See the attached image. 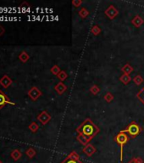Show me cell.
Returning a JSON list of instances; mask_svg holds the SVG:
<instances>
[{"instance_id": "6da1fadb", "label": "cell", "mask_w": 144, "mask_h": 163, "mask_svg": "<svg viewBox=\"0 0 144 163\" xmlns=\"http://www.w3.org/2000/svg\"><path fill=\"white\" fill-rule=\"evenodd\" d=\"M77 132L78 133V134L85 135L86 137H89V138L93 139V137H95L98 134L99 128L93 122L92 120L86 119L81 124L77 127Z\"/></svg>"}, {"instance_id": "7a4b0ae2", "label": "cell", "mask_w": 144, "mask_h": 163, "mask_svg": "<svg viewBox=\"0 0 144 163\" xmlns=\"http://www.w3.org/2000/svg\"><path fill=\"white\" fill-rule=\"evenodd\" d=\"M130 138L128 134L123 131H120L118 134L116 135V137L115 138V141L116 142V144H118L120 145V161H123V148L125 146L126 143L129 141Z\"/></svg>"}, {"instance_id": "3957f363", "label": "cell", "mask_w": 144, "mask_h": 163, "mask_svg": "<svg viewBox=\"0 0 144 163\" xmlns=\"http://www.w3.org/2000/svg\"><path fill=\"white\" fill-rule=\"evenodd\" d=\"M124 132L128 134L130 139H134L136 136L139 135L140 132H141V128H140L139 125L137 124L136 122H132L126 127V129L124 130Z\"/></svg>"}, {"instance_id": "277c9868", "label": "cell", "mask_w": 144, "mask_h": 163, "mask_svg": "<svg viewBox=\"0 0 144 163\" xmlns=\"http://www.w3.org/2000/svg\"><path fill=\"white\" fill-rule=\"evenodd\" d=\"M27 94H28L29 98L31 100L36 101L42 96V92H41V90L39 89L38 87H32L28 90Z\"/></svg>"}, {"instance_id": "5b68a950", "label": "cell", "mask_w": 144, "mask_h": 163, "mask_svg": "<svg viewBox=\"0 0 144 163\" xmlns=\"http://www.w3.org/2000/svg\"><path fill=\"white\" fill-rule=\"evenodd\" d=\"M7 105H11V106H15L16 104L15 102H12L10 99V98L6 95L2 90H0V109L4 107Z\"/></svg>"}, {"instance_id": "8992f818", "label": "cell", "mask_w": 144, "mask_h": 163, "mask_svg": "<svg viewBox=\"0 0 144 163\" xmlns=\"http://www.w3.org/2000/svg\"><path fill=\"white\" fill-rule=\"evenodd\" d=\"M104 14L109 20H114L119 15V11L114 5H109L104 11Z\"/></svg>"}, {"instance_id": "52a82bcc", "label": "cell", "mask_w": 144, "mask_h": 163, "mask_svg": "<svg viewBox=\"0 0 144 163\" xmlns=\"http://www.w3.org/2000/svg\"><path fill=\"white\" fill-rule=\"evenodd\" d=\"M37 118H38V120L39 122L42 123V125H46L50 122V120H51L52 117H51V115H49L46 111H42L38 115Z\"/></svg>"}, {"instance_id": "ba28073f", "label": "cell", "mask_w": 144, "mask_h": 163, "mask_svg": "<svg viewBox=\"0 0 144 163\" xmlns=\"http://www.w3.org/2000/svg\"><path fill=\"white\" fill-rule=\"evenodd\" d=\"M12 79L10 78V77L8 75H4L3 77H2L0 78V85L2 87H3L4 88H7L12 84Z\"/></svg>"}, {"instance_id": "9c48e42d", "label": "cell", "mask_w": 144, "mask_h": 163, "mask_svg": "<svg viewBox=\"0 0 144 163\" xmlns=\"http://www.w3.org/2000/svg\"><path fill=\"white\" fill-rule=\"evenodd\" d=\"M96 148L92 144H88L86 146H84V148H83V152L86 154L88 157L92 156L93 154L96 152Z\"/></svg>"}, {"instance_id": "30bf717a", "label": "cell", "mask_w": 144, "mask_h": 163, "mask_svg": "<svg viewBox=\"0 0 144 163\" xmlns=\"http://www.w3.org/2000/svg\"><path fill=\"white\" fill-rule=\"evenodd\" d=\"M77 141L81 144H82L83 146H86V145H87L88 144H90V142H91V140H92L91 138L86 137L85 135L82 134H78V136L77 137Z\"/></svg>"}, {"instance_id": "8fae6325", "label": "cell", "mask_w": 144, "mask_h": 163, "mask_svg": "<svg viewBox=\"0 0 144 163\" xmlns=\"http://www.w3.org/2000/svg\"><path fill=\"white\" fill-rule=\"evenodd\" d=\"M54 90L57 92L59 95H61L62 94H64L66 90H67V86L63 83V82H59L57 83L54 87Z\"/></svg>"}, {"instance_id": "7c38bea8", "label": "cell", "mask_w": 144, "mask_h": 163, "mask_svg": "<svg viewBox=\"0 0 144 163\" xmlns=\"http://www.w3.org/2000/svg\"><path fill=\"white\" fill-rule=\"evenodd\" d=\"M143 19L141 16H139V15H136L134 18L131 20L132 25H133L134 27H140L143 24Z\"/></svg>"}, {"instance_id": "4fadbf2b", "label": "cell", "mask_w": 144, "mask_h": 163, "mask_svg": "<svg viewBox=\"0 0 144 163\" xmlns=\"http://www.w3.org/2000/svg\"><path fill=\"white\" fill-rule=\"evenodd\" d=\"M10 156H11V158L14 160V161H15V162H17L18 160H19L20 158H21V156H22V153L20 152V150H14L11 154H10Z\"/></svg>"}, {"instance_id": "5bb4252c", "label": "cell", "mask_w": 144, "mask_h": 163, "mask_svg": "<svg viewBox=\"0 0 144 163\" xmlns=\"http://www.w3.org/2000/svg\"><path fill=\"white\" fill-rule=\"evenodd\" d=\"M29 59H30V55H29L27 52H26V51H22V52H20V54L19 55V59L22 62V63H26V62H27V61L29 60Z\"/></svg>"}, {"instance_id": "9a60e30c", "label": "cell", "mask_w": 144, "mask_h": 163, "mask_svg": "<svg viewBox=\"0 0 144 163\" xmlns=\"http://www.w3.org/2000/svg\"><path fill=\"white\" fill-rule=\"evenodd\" d=\"M131 77L130 75H127V74H123L121 75L120 77V81L124 84V85H127L131 81Z\"/></svg>"}, {"instance_id": "2e32d148", "label": "cell", "mask_w": 144, "mask_h": 163, "mask_svg": "<svg viewBox=\"0 0 144 163\" xmlns=\"http://www.w3.org/2000/svg\"><path fill=\"white\" fill-rule=\"evenodd\" d=\"M133 67L130 65V64H125L123 67L121 68V71H123L124 74H127V75H130L132 71H133Z\"/></svg>"}, {"instance_id": "e0dca14e", "label": "cell", "mask_w": 144, "mask_h": 163, "mask_svg": "<svg viewBox=\"0 0 144 163\" xmlns=\"http://www.w3.org/2000/svg\"><path fill=\"white\" fill-rule=\"evenodd\" d=\"M28 128L30 129V131L31 132V133H37L39 129V126L38 124L37 123V122H32L31 124L29 125Z\"/></svg>"}, {"instance_id": "ac0fdd59", "label": "cell", "mask_w": 144, "mask_h": 163, "mask_svg": "<svg viewBox=\"0 0 144 163\" xmlns=\"http://www.w3.org/2000/svg\"><path fill=\"white\" fill-rule=\"evenodd\" d=\"M132 81L134 82V83L136 86H140L143 83V78L142 77L141 75H136L133 77Z\"/></svg>"}, {"instance_id": "d6986e66", "label": "cell", "mask_w": 144, "mask_h": 163, "mask_svg": "<svg viewBox=\"0 0 144 163\" xmlns=\"http://www.w3.org/2000/svg\"><path fill=\"white\" fill-rule=\"evenodd\" d=\"M78 14H79V15H80V17L81 18H82V19H85L86 18L88 15H89V11L86 10V8H82V9H81L80 11L78 12Z\"/></svg>"}, {"instance_id": "ffe728a7", "label": "cell", "mask_w": 144, "mask_h": 163, "mask_svg": "<svg viewBox=\"0 0 144 163\" xmlns=\"http://www.w3.org/2000/svg\"><path fill=\"white\" fill-rule=\"evenodd\" d=\"M61 163H83L81 160H77V159H74L72 157H70V155H68L67 158L65 160H64Z\"/></svg>"}, {"instance_id": "44dd1931", "label": "cell", "mask_w": 144, "mask_h": 163, "mask_svg": "<svg viewBox=\"0 0 144 163\" xmlns=\"http://www.w3.org/2000/svg\"><path fill=\"white\" fill-rule=\"evenodd\" d=\"M26 155L28 156L29 158H33L36 155H37V151L35 150V149H33V148H29L26 150Z\"/></svg>"}, {"instance_id": "7402d4cb", "label": "cell", "mask_w": 144, "mask_h": 163, "mask_svg": "<svg viewBox=\"0 0 144 163\" xmlns=\"http://www.w3.org/2000/svg\"><path fill=\"white\" fill-rule=\"evenodd\" d=\"M91 32H92L93 35L97 36V35H99V34L101 33V28H100L98 26L94 25V26H93L92 28H91Z\"/></svg>"}, {"instance_id": "603a6c76", "label": "cell", "mask_w": 144, "mask_h": 163, "mask_svg": "<svg viewBox=\"0 0 144 163\" xmlns=\"http://www.w3.org/2000/svg\"><path fill=\"white\" fill-rule=\"evenodd\" d=\"M100 92V87L97 85H93L90 87V93L93 95H97Z\"/></svg>"}, {"instance_id": "cb8c5ba5", "label": "cell", "mask_w": 144, "mask_h": 163, "mask_svg": "<svg viewBox=\"0 0 144 163\" xmlns=\"http://www.w3.org/2000/svg\"><path fill=\"white\" fill-rule=\"evenodd\" d=\"M57 77L61 81V82H64L65 80H66L68 77V74L66 73V71H61L59 73H58V75L57 76Z\"/></svg>"}, {"instance_id": "d4e9b609", "label": "cell", "mask_w": 144, "mask_h": 163, "mask_svg": "<svg viewBox=\"0 0 144 163\" xmlns=\"http://www.w3.org/2000/svg\"><path fill=\"white\" fill-rule=\"evenodd\" d=\"M50 71H51V73L53 74V75H55V76H58V73L61 71V69L60 67L58 66V65H54L53 67L51 68V70H50Z\"/></svg>"}, {"instance_id": "484cf974", "label": "cell", "mask_w": 144, "mask_h": 163, "mask_svg": "<svg viewBox=\"0 0 144 163\" xmlns=\"http://www.w3.org/2000/svg\"><path fill=\"white\" fill-rule=\"evenodd\" d=\"M104 100H105L107 103H110V102H112L114 100L115 97H114V95L111 93H107L105 95H104Z\"/></svg>"}, {"instance_id": "4316f807", "label": "cell", "mask_w": 144, "mask_h": 163, "mask_svg": "<svg viewBox=\"0 0 144 163\" xmlns=\"http://www.w3.org/2000/svg\"><path fill=\"white\" fill-rule=\"evenodd\" d=\"M137 98L142 101V103L144 105V87L138 92V94H137Z\"/></svg>"}, {"instance_id": "83f0119b", "label": "cell", "mask_w": 144, "mask_h": 163, "mask_svg": "<svg viewBox=\"0 0 144 163\" xmlns=\"http://www.w3.org/2000/svg\"><path fill=\"white\" fill-rule=\"evenodd\" d=\"M128 163H143V160L140 158V157H134V158H132L130 162Z\"/></svg>"}, {"instance_id": "f1b7e54d", "label": "cell", "mask_w": 144, "mask_h": 163, "mask_svg": "<svg viewBox=\"0 0 144 163\" xmlns=\"http://www.w3.org/2000/svg\"><path fill=\"white\" fill-rule=\"evenodd\" d=\"M81 4H82V1L81 0H73L72 1V5L74 6V7H80L81 6Z\"/></svg>"}, {"instance_id": "f546056e", "label": "cell", "mask_w": 144, "mask_h": 163, "mask_svg": "<svg viewBox=\"0 0 144 163\" xmlns=\"http://www.w3.org/2000/svg\"><path fill=\"white\" fill-rule=\"evenodd\" d=\"M4 33H5V29H4V27H3V26L0 25V37L3 36Z\"/></svg>"}, {"instance_id": "4dcf8cb0", "label": "cell", "mask_w": 144, "mask_h": 163, "mask_svg": "<svg viewBox=\"0 0 144 163\" xmlns=\"http://www.w3.org/2000/svg\"><path fill=\"white\" fill-rule=\"evenodd\" d=\"M24 6L25 7H30V4L27 3L26 2H24V3H22L21 4H20V6L19 7H21V8H24Z\"/></svg>"}, {"instance_id": "1f68e13d", "label": "cell", "mask_w": 144, "mask_h": 163, "mask_svg": "<svg viewBox=\"0 0 144 163\" xmlns=\"http://www.w3.org/2000/svg\"><path fill=\"white\" fill-rule=\"evenodd\" d=\"M0 163H3V162H1V161H0Z\"/></svg>"}, {"instance_id": "d6a6232c", "label": "cell", "mask_w": 144, "mask_h": 163, "mask_svg": "<svg viewBox=\"0 0 144 163\" xmlns=\"http://www.w3.org/2000/svg\"><path fill=\"white\" fill-rule=\"evenodd\" d=\"M143 163H144V162H143Z\"/></svg>"}]
</instances>
